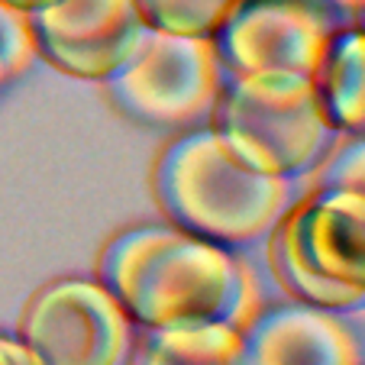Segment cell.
<instances>
[{
  "label": "cell",
  "instance_id": "obj_1",
  "mask_svg": "<svg viewBox=\"0 0 365 365\" xmlns=\"http://www.w3.org/2000/svg\"><path fill=\"white\" fill-rule=\"evenodd\" d=\"M94 278L139 330L210 320L242 330L262 307L246 259L168 220L113 233L97 252Z\"/></svg>",
  "mask_w": 365,
  "mask_h": 365
},
{
  "label": "cell",
  "instance_id": "obj_2",
  "mask_svg": "<svg viewBox=\"0 0 365 365\" xmlns=\"http://www.w3.org/2000/svg\"><path fill=\"white\" fill-rule=\"evenodd\" d=\"M291 194L294 178L242 165L207 123L175 133L152 165V197L165 220L227 249L269 236Z\"/></svg>",
  "mask_w": 365,
  "mask_h": 365
},
{
  "label": "cell",
  "instance_id": "obj_3",
  "mask_svg": "<svg viewBox=\"0 0 365 365\" xmlns=\"http://www.w3.org/2000/svg\"><path fill=\"white\" fill-rule=\"evenodd\" d=\"M269 265L291 301L352 310L365 297V191L314 187L269 230Z\"/></svg>",
  "mask_w": 365,
  "mask_h": 365
},
{
  "label": "cell",
  "instance_id": "obj_4",
  "mask_svg": "<svg viewBox=\"0 0 365 365\" xmlns=\"http://www.w3.org/2000/svg\"><path fill=\"white\" fill-rule=\"evenodd\" d=\"M207 126L242 165L262 175L297 178L310 172L336 139L310 75H227Z\"/></svg>",
  "mask_w": 365,
  "mask_h": 365
},
{
  "label": "cell",
  "instance_id": "obj_5",
  "mask_svg": "<svg viewBox=\"0 0 365 365\" xmlns=\"http://www.w3.org/2000/svg\"><path fill=\"white\" fill-rule=\"evenodd\" d=\"M107 101L123 117L152 130L181 133L207 123L223 84L210 36L145 29L133 56L103 78Z\"/></svg>",
  "mask_w": 365,
  "mask_h": 365
},
{
  "label": "cell",
  "instance_id": "obj_6",
  "mask_svg": "<svg viewBox=\"0 0 365 365\" xmlns=\"http://www.w3.org/2000/svg\"><path fill=\"white\" fill-rule=\"evenodd\" d=\"M16 343L36 365H126L133 320L97 278L62 275L33 291Z\"/></svg>",
  "mask_w": 365,
  "mask_h": 365
},
{
  "label": "cell",
  "instance_id": "obj_7",
  "mask_svg": "<svg viewBox=\"0 0 365 365\" xmlns=\"http://www.w3.org/2000/svg\"><path fill=\"white\" fill-rule=\"evenodd\" d=\"M343 26L320 0H240L210 36L227 75H310L330 36Z\"/></svg>",
  "mask_w": 365,
  "mask_h": 365
},
{
  "label": "cell",
  "instance_id": "obj_8",
  "mask_svg": "<svg viewBox=\"0 0 365 365\" xmlns=\"http://www.w3.org/2000/svg\"><path fill=\"white\" fill-rule=\"evenodd\" d=\"M26 16L42 62L97 84L133 56L149 29L136 0H48Z\"/></svg>",
  "mask_w": 365,
  "mask_h": 365
},
{
  "label": "cell",
  "instance_id": "obj_9",
  "mask_svg": "<svg viewBox=\"0 0 365 365\" xmlns=\"http://www.w3.org/2000/svg\"><path fill=\"white\" fill-rule=\"evenodd\" d=\"M242 365H362V343L339 310L272 304L242 327Z\"/></svg>",
  "mask_w": 365,
  "mask_h": 365
},
{
  "label": "cell",
  "instance_id": "obj_10",
  "mask_svg": "<svg viewBox=\"0 0 365 365\" xmlns=\"http://www.w3.org/2000/svg\"><path fill=\"white\" fill-rule=\"evenodd\" d=\"M310 84L320 101L327 123L336 136L365 130V29L362 23H343L324 46Z\"/></svg>",
  "mask_w": 365,
  "mask_h": 365
},
{
  "label": "cell",
  "instance_id": "obj_11",
  "mask_svg": "<svg viewBox=\"0 0 365 365\" xmlns=\"http://www.w3.org/2000/svg\"><path fill=\"white\" fill-rule=\"evenodd\" d=\"M130 365H242V330L220 320L143 330Z\"/></svg>",
  "mask_w": 365,
  "mask_h": 365
},
{
  "label": "cell",
  "instance_id": "obj_12",
  "mask_svg": "<svg viewBox=\"0 0 365 365\" xmlns=\"http://www.w3.org/2000/svg\"><path fill=\"white\" fill-rule=\"evenodd\" d=\"M145 26L181 36H214L240 0H136Z\"/></svg>",
  "mask_w": 365,
  "mask_h": 365
},
{
  "label": "cell",
  "instance_id": "obj_13",
  "mask_svg": "<svg viewBox=\"0 0 365 365\" xmlns=\"http://www.w3.org/2000/svg\"><path fill=\"white\" fill-rule=\"evenodd\" d=\"M314 187H346V191H365V143L362 133L339 136L327 145L317 165Z\"/></svg>",
  "mask_w": 365,
  "mask_h": 365
},
{
  "label": "cell",
  "instance_id": "obj_14",
  "mask_svg": "<svg viewBox=\"0 0 365 365\" xmlns=\"http://www.w3.org/2000/svg\"><path fill=\"white\" fill-rule=\"evenodd\" d=\"M36 42L29 29V16L0 4V88L23 75L36 62Z\"/></svg>",
  "mask_w": 365,
  "mask_h": 365
},
{
  "label": "cell",
  "instance_id": "obj_15",
  "mask_svg": "<svg viewBox=\"0 0 365 365\" xmlns=\"http://www.w3.org/2000/svg\"><path fill=\"white\" fill-rule=\"evenodd\" d=\"M0 365H36V359L16 343V336L0 333Z\"/></svg>",
  "mask_w": 365,
  "mask_h": 365
},
{
  "label": "cell",
  "instance_id": "obj_16",
  "mask_svg": "<svg viewBox=\"0 0 365 365\" xmlns=\"http://www.w3.org/2000/svg\"><path fill=\"white\" fill-rule=\"evenodd\" d=\"M327 10L339 16L343 23H362V10H365V0H320Z\"/></svg>",
  "mask_w": 365,
  "mask_h": 365
},
{
  "label": "cell",
  "instance_id": "obj_17",
  "mask_svg": "<svg viewBox=\"0 0 365 365\" xmlns=\"http://www.w3.org/2000/svg\"><path fill=\"white\" fill-rule=\"evenodd\" d=\"M0 4H7V7L23 10V14H29V10H36V7H46L48 0H0Z\"/></svg>",
  "mask_w": 365,
  "mask_h": 365
}]
</instances>
